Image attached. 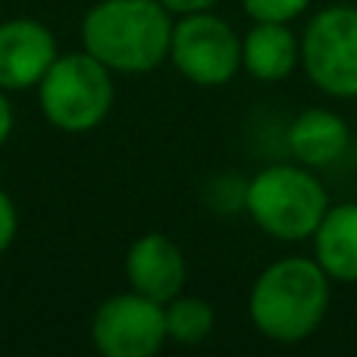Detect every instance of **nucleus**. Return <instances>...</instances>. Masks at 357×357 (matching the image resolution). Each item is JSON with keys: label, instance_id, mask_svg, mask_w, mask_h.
Wrapping results in <instances>:
<instances>
[{"label": "nucleus", "instance_id": "1", "mask_svg": "<svg viewBox=\"0 0 357 357\" xmlns=\"http://www.w3.org/2000/svg\"><path fill=\"white\" fill-rule=\"evenodd\" d=\"M333 279L314 257H282L270 264L248 291V317L264 339L298 345L326 320Z\"/></svg>", "mask_w": 357, "mask_h": 357}, {"label": "nucleus", "instance_id": "2", "mask_svg": "<svg viewBox=\"0 0 357 357\" xmlns=\"http://www.w3.org/2000/svg\"><path fill=\"white\" fill-rule=\"evenodd\" d=\"M173 25L160 0H100L82 19V47L113 73H154L169 60Z\"/></svg>", "mask_w": 357, "mask_h": 357}, {"label": "nucleus", "instance_id": "3", "mask_svg": "<svg viewBox=\"0 0 357 357\" xmlns=\"http://www.w3.org/2000/svg\"><path fill=\"white\" fill-rule=\"evenodd\" d=\"M245 210L264 235L295 245L314 238L329 210V195L304 163H270L248 178Z\"/></svg>", "mask_w": 357, "mask_h": 357}, {"label": "nucleus", "instance_id": "4", "mask_svg": "<svg viewBox=\"0 0 357 357\" xmlns=\"http://www.w3.org/2000/svg\"><path fill=\"white\" fill-rule=\"evenodd\" d=\"M38 107L54 129L69 135H85L98 129L113 110V69H107L85 47L60 54L54 66L38 82Z\"/></svg>", "mask_w": 357, "mask_h": 357}, {"label": "nucleus", "instance_id": "5", "mask_svg": "<svg viewBox=\"0 0 357 357\" xmlns=\"http://www.w3.org/2000/svg\"><path fill=\"white\" fill-rule=\"evenodd\" d=\"M301 66L314 88L335 100L357 98V6L335 3L314 13L301 35Z\"/></svg>", "mask_w": 357, "mask_h": 357}, {"label": "nucleus", "instance_id": "6", "mask_svg": "<svg viewBox=\"0 0 357 357\" xmlns=\"http://www.w3.org/2000/svg\"><path fill=\"white\" fill-rule=\"evenodd\" d=\"M169 60L176 73L197 88H222L241 69V38L213 10L178 16Z\"/></svg>", "mask_w": 357, "mask_h": 357}, {"label": "nucleus", "instance_id": "7", "mask_svg": "<svg viewBox=\"0 0 357 357\" xmlns=\"http://www.w3.org/2000/svg\"><path fill=\"white\" fill-rule=\"evenodd\" d=\"M91 342L104 357H151L169 342L167 307L138 291L107 298L91 317Z\"/></svg>", "mask_w": 357, "mask_h": 357}, {"label": "nucleus", "instance_id": "8", "mask_svg": "<svg viewBox=\"0 0 357 357\" xmlns=\"http://www.w3.org/2000/svg\"><path fill=\"white\" fill-rule=\"evenodd\" d=\"M56 56V38L44 22L29 16L0 22V91L38 88Z\"/></svg>", "mask_w": 357, "mask_h": 357}, {"label": "nucleus", "instance_id": "9", "mask_svg": "<svg viewBox=\"0 0 357 357\" xmlns=\"http://www.w3.org/2000/svg\"><path fill=\"white\" fill-rule=\"evenodd\" d=\"M185 257L178 245L163 232H144L126 251V279L129 289L167 304L185 289Z\"/></svg>", "mask_w": 357, "mask_h": 357}, {"label": "nucleus", "instance_id": "10", "mask_svg": "<svg viewBox=\"0 0 357 357\" xmlns=\"http://www.w3.org/2000/svg\"><path fill=\"white\" fill-rule=\"evenodd\" d=\"M285 144L298 163L310 169H326L345 157L348 144H351V129H348L345 116H339L335 110L307 107L291 119Z\"/></svg>", "mask_w": 357, "mask_h": 357}, {"label": "nucleus", "instance_id": "11", "mask_svg": "<svg viewBox=\"0 0 357 357\" xmlns=\"http://www.w3.org/2000/svg\"><path fill=\"white\" fill-rule=\"evenodd\" d=\"M301 63V38L289 22H254L241 38V69L257 82H282Z\"/></svg>", "mask_w": 357, "mask_h": 357}, {"label": "nucleus", "instance_id": "12", "mask_svg": "<svg viewBox=\"0 0 357 357\" xmlns=\"http://www.w3.org/2000/svg\"><path fill=\"white\" fill-rule=\"evenodd\" d=\"M310 241L314 260L333 282H357V201L329 204Z\"/></svg>", "mask_w": 357, "mask_h": 357}, {"label": "nucleus", "instance_id": "13", "mask_svg": "<svg viewBox=\"0 0 357 357\" xmlns=\"http://www.w3.org/2000/svg\"><path fill=\"white\" fill-rule=\"evenodd\" d=\"M167 307V335L176 345H201L216 326V310L210 301L195 295H176Z\"/></svg>", "mask_w": 357, "mask_h": 357}, {"label": "nucleus", "instance_id": "14", "mask_svg": "<svg viewBox=\"0 0 357 357\" xmlns=\"http://www.w3.org/2000/svg\"><path fill=\"white\" fill-rule=\"evenodd\" d=\"M254 22H291L310 6V0H241Z\"/></svg>", "mask_w": 357, "mask_h": 357}, {"label": "nucleus", "instance_id": "15", "mask_svg": "<svg viewBox=\"0 0 357 357\" xmlns=\"http://www.w3.org/2000/svg\"><path fill=\"white\" fill-rule=\"evenodd\" d=\"M19 235V210H16V201L0 188V254H6L13 248Z\"/></svg>", "mask_w": 357, "mask_h": 357}, {"label": "nucleus", "instance_id": "16", "mask_svg": "<svg viewBox=\"0 0 357 357\" xmlns=\"http://www.w3.org/2000/svg\"><path fill=\"white\" fill-rule=\"evenodd\" d=\"M173 16H191V13H207L213 10L220 0H160Z\"/></svg>", "mask_w": 357, "mask_h": 357}, {"label": "nucleus", "instance_id": "17", "mask_svg": "<svg viewBox=\"0 0 357 357\" xmlns=\"http://www.w3.org/2000/svg\"><path fill=\"white\" fill-rule=\"evenodd\" d=\"M13 126H16V116H13V107L6 100V91H0V148L10 142Z\"/></svg>", "mask_w": 357, "mask_h": 357}]
</instances>
